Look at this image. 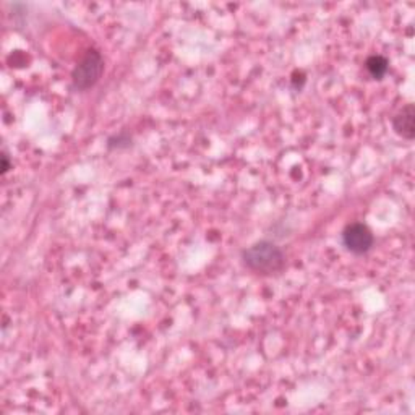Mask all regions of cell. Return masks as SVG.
Returning <instances> with one entry per match:
<instances>
[{"instance_id": "1", "label": "cell", "mask_w": 415, "mask_h": 415, "mask_svg": "<svg viewBox=\"0 0 415 415\" xmlns=\"http://www.w3.org/2000/svg\"><path fill=\"white\" fill-rule=\"evenodd\" d=\"M243 265L256 275L270 276L279 272L286 265V256L276 243L261 240L242 252Z\"/></svg>"}, {"instance_id": "4", "label": "cell", "mask_w": 415, "mask_h": 415, "mask_svg": "<svg viewBox=\"0 0 415 415\" xmlns=\"http://www.w3.org/2000/svg\"><path fill=\"white\" fill-rule=\"evenodd\" d=\"M392 128L395 132L406 140H414L415 136V109L412 104L402 107L392 119Z\"/></svg>"}, {"instance_id": "3", "label": "cell", "mask_w": 415, "mask_h": 415, "mask_svg": "<svg viewBox=\"0 0 415 415\" xmlns=\"http://www.w3.org/2000/svg\"><path fill=\"white\" fill-rule=\"evenodd\" d=\"M342 243L354 255H365L373 248L375 237L362 222H354L342 231Z\"/></svg>"}, {"instance_id": "7", "label": "cell", "mask_w": 415, "mask_h": 415, "mask_svg": "<svg viewBox=\"0 0 415 415\" xmlns=\"http://www.w3.org/2000/svg\"><path fill=\"white\" fill-rule=\"evenodd\" d=\"M2 161H4V166H2V172L5 174L8 171V156L7 155H4L2 156Z\"/></svg>"}, {"instance_id": "2", "label": "cell", "mask_w": 415, "mask_h": 415, "mask_svg": "<svg viewBox=\"0 0 415 415\" xmlns=\"http://www.w3.org/2000/svg\"><path fill=\"white\" fill-rule=\"evenodd\" d=\"M104 72V60L102 56L95 49H91L83 56V59L76 64L72 73L73 88L78 91H86L95 86L100 81Z\"/></svg>"}, {"instance_id": "6", "label": "cell", "mask_w": 415, "mask_h": 415, "mask_svg": "<svg viewBox=\"0 0 415 415\" xmlns=\"http://www.w3.org/2000/svg\"><path fill=\"white\" fill-rule=\"evenodd\" d=\"M109 148H124V146H130V136L125 135V133H120L112 136V138H109V143H107Z\"/></svg>"}, {"instance_id": "5", "label": "cell", "mask_w": 415, "mask_h": 415, "mask_svg": "<svg viewBox=\"0 0 415 415\" xmlns=\"http://www.w3.org/2000/svg\"><path fill=\"white\" fill-rule=\"evenodd\" d=\"M365 68L370 73L371 78L381 80L387 73V60L383 56H370L365 62Z\"/></svg>"}]
</instances>
